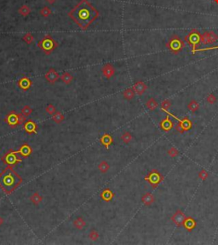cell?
<instances>
[{
    "label": "cell",
    "mask_w": 218,
    "mask_h": 245,
    "mask_svg": "<svg viewBox=\"0 0 218 245\" xmlns=\"http://www.w3.org/2000/svg\"><path fill=\"white\" fill-rule=\"evenodd\" d=\"M99 237H100V235H99V233L97 232V231H95V230H91V231L89 232V239H91L92 241H96L97 239L99 238Z\"/></svg>",
    "instance_id": "35"
},
{
    "label": "cell",
    "mask_w": 218,
    "mask_h": 245,
    "mask_svg": "<svg viewBox=\"0 0 218 245\" xmlns=\"http://www.w3.org/2000/svg\"><path fill=\"white\" fill-rule=\"evenodd\" d=\"M100 142H101V143H102L103 146H105V148L107 150H108L110 145L113 143V137L111 136L110 134H108V133H105V134H103L101 137Z\"/></svg>",
    "instance_id": "17"
},
{
    "label": "cell",
    "mask_w": 218,
    "mask_h": 245,
    "mask_svg": "<svg viewBox=\"0 0 218 245\" xmlns=\"http://www.w3.org/2000/svg\"><path fill=\"white\" fill-rule=\"evenodd\" d=\"M98 15L97 10L87 0H82L70 13V16L72 17L77 15V17L73 18L75 22L81 27H83V22H85V27L87 28L89 25L98 16Z\"/></svg>",
    "instance_id": "1"
},
{
    "label": "cell",
    "mask_w": 218,
    "mask_h": 245,
    "mask_svg": "<svg viewBox=\"0 0 218 245\" xmlns=\"http://www.w3.org/2000/svg\"><path fill=\"white\" fill-rule=\"evenodd\" d=\"M40 13L43 16L46 17V16L49 15L51 14V10H50L49 8H48V7H44V8L42 9V10L40 11Z\"/></svg>",
    "instance_id": "41"
},
{
    "label": "cell",
    "mask_w": 218,
    "mask_h": 245,
    "mask_svg": "<svg viewBox=\"0 0 218 245\" xmlns=\"http://www.w3.org/2000/svg\"><path fill=\"white\" fill-rule=\"evenodd\" d=\"M18 116H19V124L20 125H23L24 123L27 121V118H26V116H24L21 113H20V114H18Z\"/></svg>",
    "instance_id": "42"
},
{
    "label": "cell",
    "mask_w": 218,
    "mask_h": 245,
    "mask_svg": "<svg viewBox=\"0 0 218 245\" xmlns=\"http://www.w3.org/2000/svg\"><path fill=\"white\" fill-rule=\"evenodd\" d=\"M16 155H17L16 150L14 151L12 150H9L7 153L4 154V156H3L1 160L4 163L8 165L9 167H14L16 164L20 163L22 162V160L18 158Z\"/></svg>",
    "instance_id": "5"
},
{
    "label": "cell",
    "mask_w": 218,
    "mask_h": 245,
    "mask_svg": "<svg viewBox=\"0 0 218 245\" xmlns=\"http://www.w3.org/2000/svg\"><path fill=\"white\" fill-rule=\"evenodd\" d=\"M30 9H29V7L27 6V5H23V6H21L20 8V10H19V13L21 15H24V16H26V15H29V13H30Z\"/></svg>",
    "instance_id": "33"
},
{
    "label": "cell",
    "mask_w": 218,
    "mask_h": 245,
    "mask_svg": "<svg viewBox=\"0 0 218 245\" xmlns=\"http://www.w3.org/2000/svg\"><path fill=\"white\" fill-rule=\"evenodd\" d=\"M98 169H99V171H100L101 173H107V172H108L109 171V169H110V166H109V164L108 163V162L102 161V162H101L99 163V165H98Z\"/></svg>",
    "instance_id": "28"
},
{
    "label": "cell",
    "mask_w": 218,
    "mask_h": 245,
    "mask_svg": "<svg viewBox=\"0 0 218 245\" xmlns=\"http://www.w3.org/2000/svg\"><path fill=\"white\" fill-rule=\"evenodd\" d=\"M214 49H218V46H214V47L206 48V49H201V50H193V53H195L196 51H204V50H214Z\"/></svg>",
    "instance_id": "43"
},
{
    "label": "cell",
    "mask_w": 218,
    "mask_h": 245,
    "mask_svg": "<svg viewBox=\"0 0 218 245\" xmlns=\"http://www.w3.org/2000/svg\"><path fill=\"white\" fill-rule=\"evenodd\" d=\"M45 79L50 84H54L59 79V74L55 71L54 68H50L45 75Z\"/></svg>",
    "instance_id": "12"
},
{
    "label": "cell",
    "mask_w": 218,
    "mask_h": 245,
    "mask_svg": "<svg viewBox=\"0 0 218 245\" xmlns=\"http://www.w3.org/2000/svg\"><path fill=\"white\" fill-rule=\"evenodd\" d=\"M115 197L114 193L113 191H111L109 188H106L104 191H102L101 193H100V197L102 198V200L106 203H109L111 202L113 197Z\"/></svg>",
    "instance_id": "16"
},
{
    "label": "cell",
    "mask_w": 218,
    "mask_h": 245,
    "mask_svg": "<svg viewBox=\"0 0 218 245\" xmlns=\"http://www.w3.org/2000/svg\"><path fill=\"white\" fill-rule=\"evenodd\" d=\"M23 130L28 134H37L38 133V126L33 121H27L23 124Z\"/></svg>",
    "instance_id": "10"
},
{
    "label": "cell",
    "mask_w": 218,
    "mask_h": 245,
    "mask_svg": "<svg viewBox=\"0 0 218 245\" xmlns=\"http://www.w3.org/2000/svg\"><path fill=\"white\" fill-rule=\"evenodd\" d=\"M45 111H46V113L49 114V116H52L54 113L56 112V109H55V107H54L53 104L49 103V104H48L47 105V107H46V109H45Z\"/></svg>",
    "instance_id": "32"
},
{
    "label": "cell",
    "mask_w": 218,
    "mask_h": 245,
    "mask_svg": "<svg viewBox=\"0 0 218 245\" xmlns=\"http://www.w3.org/2000/svg\"><path fill=\"white\" fill-rule=\"evenodd\" d=\"M200 41H201V43L204 44V45H209V44H211V43H210V40H209V38H208V36H207V33H204V34H202V35L200 36Z\"/></svg>",
    "instance_id": "40"
},
{
    "label": "cell",
    "mask_w": 218,
    "mask_h": 245,
    "mask_svg": "<svg viewBox=\"0 0 218 245\" xmlns=\"http://www.w3.org/2000/svg\"><path fill=\"white\" fill-rule=\"evenodd\" d=\"M123 96H124V99H126V100H128V101H130V100H132V99L135 97L136 92H135V91H134V89L133 88L126 89V90L123 92Z\"/></svg>",
    "instance_id": "23"
},
{
    "label": "cell",
    "mask_w": 218,
    "mask_h": 245,
    "mask_svg": "<svg viewBox=\"0 0 218 245\" xmlns=\"http://www.w3.org/2000/svg\"><path fill=\"white\" fill-rule=\"evenodd\" d=\"M196 225H197L196 220L193 218H192V217H186L183 224H182V226L188 232L194 230L196 228Z\"/></svg>",
    "instance_id": "13"
},
{
    "label": "cell",
    "mask_w": 218,
    "mask_h": 245,
    "mask_svg": "<svg viewBox=\"0 0 218 245\" xmlns=\"http://www.w3.org/2000/svg\"><path fill=\"white\" fill-rule=\"evenodd\" d=\"M39 46L46 53L49 55L51 51H53L57 46V43L49 36H46L43 40L39 43Z\"/></svg>",
    "instance_id": "6"
},
{
    "label": "cell",
    "mask_w": 218,
    "mask_h": 245,
    "mask_svg": "<svg viewBox=\"0 0 218 245\" xmlns=\"http://www.w3.org/2000/svg\"><path fill=\"white\" fill-rule=\"evenodd\" d=\"M22 39H23V40L25 41L27 44L30 45V44L33 41V36L32 34H27L26 35H24V37H23Z\"/></svg>",
    "instance_id": "39"
},
{
    "label": "cell",
    "mask_w": 218,
    "mask_h": 245,
    "mask_svg": "<svg viewBox=\"0 0 218 245\" xmlns=\"http://www.w3.org/2000/svg\"><path fill=\"white\" fill-rule=\"evenodd\" d=\"M22 183V178L13 170V167H8L0 173V187L6 194L12 193Z\"/></svg>",
    "instance_id": "2"
},
{
    "label": "cell",
    "mask_w": 218,
    "mask_h": 245,
    "mask_svg": "<svg viewBox=\"0 0 218 245\" xmlns=\"http://www.w3.org/2000/svg\"><path fill=\"white\" fill-rule=\"evenodd\" d=\"M3 223H4V219H2V217L0 216V226L3 225Z\"/></svg>",
    "instance_id": "45"
},
{
    "label": "cell",
    "mask_w": 218,
    "mask_h": 245,
    "mask_svg": "<svg viewBox=\"0 0 218 245\" xmlns=\"http://www.w3.org/2000/svg\"><path fill=\"white\" fill-rule=\"evenodd\" d=\"M4 121H6L7 124L11 127L15 128L17 126H20L19 124V116L18 114H16L14 110L10 111L5 117H4Z\"/></svg>",
    "instance_id": "8"
},
{
    "label": "cell",
    "mask_w": 218,
    "mask_h": 245,
    "mask_svg": "<svg viewBox=\"0 0 218 245\" xmlns=\"http://www.w3.org/2000/svg\"><path fill=\"white\" fill-rule=\"evenodd\" d=\"M52 120L56 124H61L65 120V116L61 113V111H56L54 115L52 116Z\"/></svg>",
    "instance_id": "24"
},
{
    "label": "cell",
    "mask_w": 218,
    "mask_h": 245,
    "mask_svg": "<svg viewBox=\"0 0 218 245\" xmlns=\"http://www.w3.org/2000/svg\"><path fill=\"white\" fill-rule=\"evenodd\" d=\"M30 201H31L35 206H37V205L39 204L41 202L43 201V197L41 196L38 191H36V192H34L33 194L30 197Z\"/></svg>",
    "instance_id": "22"
},
{
    "label": "cell",
    "mask_w": 218,
    "mask_h": 245,
    "mask_svg": "<svg viewBox=\"0 0 218 245\" xmlns=\"http://www.w3.org/2000/svg\"><path fill=\"white\" fill-rule=\"evenodd\" d=\"M186 219V215L184 214V213L182 210L178 209L176 211V213L172 215L171 217V220L173 221V223L177 225V227L182 225L184 220Z\"/></svg>",
    "instance_id": "9"
},
{
    "label": "cell",
    "mask_w": 218,
    "mask_h": 245,
    "mask_svg": "<svg viewBox=\"0 0 218 245\" xmlns=\"http://www.w3.org/2000/svg\"><path fill=\"white\" fill-rule=\"evenodd\" d=\"M158 104L157 101L153 98V97L149 98V99L147 101V102H146V107L149 109V110H151V111H153L154 109H156L157 108H158Z\"/></svg>",
    "instance_id": "25"
},
{
    "label": "cell",
    "mask_w": 218,
    "mask_h": 245,
    "mask_svg": "<svg viewBox=\"0 0 218 245\" xmlns=\"http://www.w3.org/2000/svg\"><path fill=\"white\" fill-rule=\"evenodd\" d=\"M170 106H171V102L170 100H164L163 102H161V109L163 111H168V109H170Z\"/></svg>",
    "instance_id": "34"
},
{
    "label": "cell",
    "mask_w": 218,
    "mask_h": 245,
    "mask_svg": "<svg viewBox=\"0 0 218 245\" xmlns=\"http://www.w3.org/2000/svg\"><path fill=\"white\" fill-rule=\"evenodd\" d=\"M133 89H134L135 92H136L137 95L142 96L143 95V94L145 93V91H147L148 86H147V85H146L143 81H137L134 84Z\"/></svg>",
    "instance_id": "14"
},
{
    "label": "cell",
    "mask_w": 218,
    "mask_h": 245,
    "mask_svg": "<svg viewBox=\"0 0 218 245\" xmlns=\"http://www.w3.org/2000/svg\"><path fill=\"white\" fill-rule=\"evenodd\" d=\"M142 202L145 206H150L154 203V197L152 193L147 192L142 197Z\"/></svg>",
    "instance_id": "20"
},
{
    "label": "cell",
    "mask_w": 218,
    "mask_h": 245,
    "mask_svg": "<svg viewBox=\"0 0 218 245\" xmlns=\"http://www.w3.org/2000/svg\"><path fill=\"white\" fill-rule=\"evenodd\" d=\"M33 112V109H32L30 106H24L23 108H22V109H21V114L23 115L24 116H26V117H28V116H30L32 113Z\"/></svg>",
    "instance_id": "30"
},
{
    "label": "cell",
    "mask_w": 218,
    "mask_h": 245,
    "mask_svg": "<svg viewBox=\"0 0 218 245\" xmlns=\"http://www.w3.org/2000/svg\"><path fill=\"white\" fill-rule=\"evenodd\" d=\"M61 80L66 85H69V84H71V82L73 81V75H71V74H69L68 72H65L61 76Z\"/></svg>",
    "instance_id": "26"
},
{
    "label": "cell",
    "mask_w": 218,
    "mask_h": 245,
    "mask_svg": "<svg viewBox=\"0 0 218 245\" xmlns=\"http://www.w3.org/2000/svg\"><path fill=\"white\" fill-rule=\"evenodd\" d=\"M198 177L200 178L202 180H205V179H207L208 177H209V173H208V172L206 170L202 169V170L198 173Z\"/></svg>",
    "instance_id": "38"
},
{
    "label": "cell",
    "mask_w": 218,
    "mask_h": 245,
    "mask_svg": "<svg viewBox=\"0 0 218 245\" xmlns=\"http://www.w3.org/2000/svg\"><path fill=\"white\" fill-rule=\"evenodd\" d=\"M207 36L209 38L210 43H216L218 40V36L214 32H207Z\"/></svg>",
    "instance_id": "31"
},
{
    "label": "cell",
    "mask_w": 218,
    "mask_h": 245,
    "mask_svg": "<svg viewBox=\"0 0 218 245\" xmlns=\"http://www.w3.org/2000/svg\"><path fill=\"white\" fill-rule=\"evenodd\" d=\"M144 180L148 181L153 189H156L158 184L164 181V176L157 169H153L150 171L147 176H145Z\"/></svg>",
    "instance_id": "3"
},
{
    "label": "cell",
    "mask_w": 218,
    "mask_h": 245,
    "mask_svg": "<svg viewBox=\"0 0 218 245\" xmlns=\"http://www.w3.org/2000/svg\"><path fill=\"white\" fill-rule=\"evenodd\" d=\"M114 73H115V69L113 68V66H112L109 63L106 64L102 68V75L107 79L112 78L114 75Z\"/></svg>",
    "instance_id": "18"
},
{
    "label": "cell",
    "mask_w": 218,
    "mask_h": 245,
    "mask_svg": "<svg viewBox=\"0 0 218 245\" xmlns=\"http://www.w3.org/2000/svg\"><path fill=\"white\" fill-rule=\"evenodd\" d=\"M159 126H160L161 129L164 131V132H170V130L174 127V122L170 120L169 116H166L165 119L161 121Z\"/></svg>",
    "instance_id": "15"
},
{
    "label": "cell",
    "mask_w": 218,
    "mask_h": 245,
    "mask_svg": "<svg viewBox=\"0 0 218 245\" xmlns=\"http://www.w3.org/2000/svg\"><path fill=\"white\" fill-rule=\"evenodd\" d=\"M215 2H216L217 4H218V0H215Z\"/></svg>",
    "instance_id": "46"
},
{
    "label": "cell",
    "mask_w": 218,
    "mask_h": 245,
    "mask_svg": "<svg viewBox=\"0 0 218 245\" xmlns=\"http://www.w3.org/2000/svg\"><path fill=\"white\" fill-rule=\"evenodd\" d=\"M187 109L190 110L192 113H195L199 109V104L196 100H191L187 104Z\"/></svg>",
    "instance_id": "27"
},
{
    "label": "cell",
    "mask_w": 218,
    "mask_h": 245,
    "mask_svg": "<svg viewBox=\"0 0 218 245\" xmlns=\"http://www.w3.org/2000/svg\"><path fill=\"white\" fill-rule=\"evenodd\" d=\"M132 138H133V137L129 132H124L121 135V140L124 143H129L132 140Z\"/></svg>",
    "instance_id": "29"
},
{
    "label": "cell",
    "mask_w": 218,
    "mask_h": 245,
    "mask_svg": "<svg viewBox=\"0 0 218 245\" xmlns=\"http://www.w3.org/2000/svg\"><path fill=\"white\" fill-rule=\"evenodd\" d=\"M17 154H20L21 157L27 158L29 156L32 155L33 153V149L27 144V143H23L22 145H20L19 150H16Z\"/></svg>",
    "instance_id": "11"
},
{
    "label": "cell",
    "mask_w": 218,
    "mask_h": 245,
    "mask_svg": "<svg viewBox=\"0 0 218 245\" xmlns=\"http://www.w3.org/2000/svg\"><path fill=\"white\" fill-rule=\"evenodd\" d=\"M206 102H208V103H210V104H214V103H216V102H217V97H216V96L214 95V94H210L209 96H207V97H206Z\"/></svg>",
    "instance_id": "37"
},
{
    "label": "cell",
    "mask_w": 218,
    "mask_h": 245,
    "mask_svg": "<svg viewBox=\"0 0 218 245\" xmlns=\"http://www.w3.org/2000/svg\"><path fill=\"white\" fill-rule=\"evenodd\" d=\"M46 1H47L49 4H54L55 0H46Z\"/></svg>",
    "instance_id": "44"
},
{
    "label": "cell",
    "mask_w": 218,
    "mask_h": 245,
    "mask_svg": "<svg viewBox=\"0 0 218 245\" xmlns=\"http://www.w3.org/2000/svg\"><path fill=\"white\" fill-rule=\"evenodd\" d=\"M184 46H185L184 42L177 35L173 36L169 40V42L166 44V47L168 48L171 52H173L175 54H177L180 51H182Z\"/></svg>",
    "instance_id": "4"
},
{
    "label": "cell",
    "mask_w": 218,
    "mask_h": 245,
    "mask_svg": "<svg viewBox=\"0 0 218 245\" xmlns=\"http://www.w3.org/2000/svg\"><path fill=\"white\" fill-rule=\"evenodd\" d=\"M17 84H18L19 87H20L21 90H23V91H27L28 89L32 86V85H33L32 80H29L27 77H22L21 79H20V80H18Z\"/></svg>",
    "instance_id": "19"
},
{
    "label": "cell",
    "mask_w": 218,
    "mask_h": 245,
    "mask_svg": "<svg viewBox=\"0 0 218 245\" xmlns=\"http://www.w3.org/2000/svg\"><path fill=\"white\" fill-rule=\"evenodd\" d=\"M73 225H74V227L78 230H82L85 225H86V222L83 219L82 217H78L73 220Z\"/></svg>",
    "instance_id": "21"
},
{
    "label": "cell",
    "mask_w": 218,
    "mask_h": 245,
    "mask_svg": "<svg viewBox=\"0 0 218 245\" xmlns=\"http://www.w3.org/2000/svg\"><path fill=\"white\" fill-rule=\"evenodd\" d=\"M176 119L179 122L176 126V127H175V129H176L177 132L183 133L184 132H187V131L192 129L193 122L188 119V117H184L183 119H182V120H179V119H177V117H176Z\"/></svg>",
    "instance_id": "7"
},
{
    "label": "cell",
    "mask_w": 218,
    "mask_h": 245,
    "mask_svg": "<svg viewBox=\"0 0 218 245\" xmlns=\"http://www.w3.org/2000/svg\"><path fill=\"white\" fill-rule=\"evenodd\" d=\"M168 155H169L170 157L174 158V157H177V156L179 155V151L177 150V148H175V147H171L170 150H168Z\"/></svg>",
    "instance_id": "36"
}]
</instances>
